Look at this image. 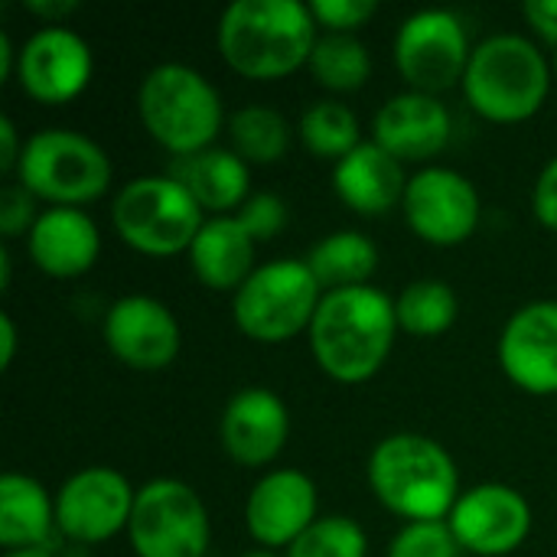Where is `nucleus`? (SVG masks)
Returning <instances> with one entry per match:
<instances>
[{"label": "nucleus", "mask_w": 557, "mask_h": 557, "mask_svg": "<svg viewBox=\"0 0 557 557\" xmlns=\"http://www.w3.org/2000/svg\"><path fill=\"white\" fill-rule=\"evenodd\" d=\"M3 557H52L49 545H39V548H20V552H3Z\"/></svg>", "instance_id": "obj_41"}, {"label": "nucleus", "mask_w": 557, "mask_h": 557, "mask_svg": "<svg viewBox=\"0 0 557 557\" xmlns=\"http://www.w3.org/2000/svg\"><path fill=\"white\" fill-rule=\"evenodd\" d=\"M375 0H313L310 13L326 33H356L375 16Z\"/></svg>", "instance_id": "obj_32"}, {"label": "nucleus", "mask_w": 557, "mask_h": 557, "mask_svg": "<svg viewBox=\"0 0 557 557\" xmlns=\"http://www.w3.org/2000/svg\"><path fill=\"white\" fill-rule=\"evenodd\" d=\"M0 287L7 290L10 287V251L0 248Z\"/></svg>", "instance_id": "obj_42"}, {"label": "nucleus", "mask_w": 557, "mask_h": 557, "mask_svg": "<svg viewBox=\"0 0 557 557\" xmlns=\"http://www.w3.org/2000/svg\"><path fill=\"white\" fill-rule=\"evenodd\" d=\"M499 366L529 395H557V300L519 307L499 336Z\"/></svg>", "instance_id": "obj_17"}, {"label": "nucleus", "mask_w": 557, "mask_h": 557, "mask_svg": "<svg viewBox=\"0 0 557 557\" xmlns=\"http://www.w3.org/2000/svg\"><path fill=\"white\" fill-rule=\"evenodd\" d=\"M467 26L450 10H418L395 33V62L411 91L441 95L463 82L470 65Z\"/></svg>", "instance_id": "obj_10"}, {"label": "nucleus", "mask_w": 557, "mask_h": 557, "mask_svg": "<svg viewBox=\"0 0 557 557\" xmlns=\"http://www.w3.org/2000/svg\"><path fill=\"white\" fill-rule=\"evenodd\" d=\"M401 212L421 242L454 248L463 245L480 225V193L450 166H424L408 180Z\"/></svg>", "instance_id": "obj_11"}, {"label": "nucleus", "mask_w": 557, "mask_h": 557, "mask_svg": "<svg viewBox=\"0 0 557 557\" xmlns=\"http://www.w3.org/2000/svg\"><path fill=\"white\" fill-rule=\"evenodd\" d=\"M55 525V503L49 493L23 473H3L0 480V545L7 552L49 545Z\"/></svg>", "instance_id": "obj_24"}, {"label": "nucleus", "mask_w": 557, "mask_h": 557, "mask_svg": "<svg viewBox=\"0 0 557 557\" xmlns=\"http://www.w3.org/2000/svg\"><path fill=\"white\" fill-rule=\"evenodd\" d=\"M395 333V300L369 284L326 290L307 330L317 366L343 385L369 382L392 356Z\"/></svg>", "instance_id": "obj_1"}, {"label": "nucleus", "mask_w": 557, "mask_h": 557, "mask_svg": "<svg viewBox=\"0 0 557 557\" xmlns=\"http://www.w3.org/2000/svg\"><path fill=\"white\" fill-rule=\"evenodd\" d=\"M532 209L545 228L557 232V157H552L545 163V170L539 173V183L532 193Z\"/></svg>", "instance_id": "obj_35"}, {"label": "nucleus", "mask_w": 557, "mask_h": 557, "mask_svg": "<svg viewBox=\"0 0 557 557\" xmlns=\"http://www.w3.org/2000/svg\"><path fill=\"white\" fill-rule=\"evenodd\" d=\"M323 287L304 258H277L261 264L232 300L235 326L264 346H277L310 330Z\"/></svg>", "instance_id": "obj_8"}, {"label": "nucleus", "mask_w": 557, "mask_h": 557, "mask_svg": "<svg viewBox=\"0 0 557 557\" xmlns=\"http://www.w3.org/2000/svg\"><path fill=\"white\" fill-rule=\"evenodd\" d=\"M460 552L447 522H408L392 539L388 557H460Z\"/></svg>", "instance_id": "obj_31"}, {"label": "nucleus", "mask_w": 557, "mask_h": 557, "mask_svg": "<svg viewBox=\"0 0 557 557\" xmlns=\"http://www.w3.org/2000/svg\"><path fill=\"white\" fill-rule=\"evenodd\" d=\"M307 65L313 78L330 91H356L372 75L369 46L356 33H323Z\"/></svg>", "instance_id": "obj_28"}, {"label": "nucleus", "mask_w": 557, "mask_h": 557, "mask_svg": "<svg viewBox=\"0 0 557 557\" xmlns=\"http://www.w3.org/2000/svg\"><path fill=\"white\" fill-rule=\"evenodd\" d=\"M137 490L114 467H85L55 493V529L78 542L98 545L131 525Z\"/></svg>", "instance_id": "obj_12"}, {"label": "nucleus", "mask_w": 557, "mask_h": 557, "mask_svg": "<svg viewBox=\"0 0 557 557\" xmlns=\"http://www.w3.org/2000/svg\"><path fill=\"white\" fill-rule=\"evenodd\" d=\"M222 447L242 467H268L290 437V411L277 392L251 385L228 398L222 411Z\"/></svg>", "instance_id": "obj_18"}, {"label": "nucleus", "mask_w": 557, "mask_h": 557, "mask_svg": "<svg viewBox=\"0 0 557 557\" xmlns=\"http://www.w3.org/2000/svg\"><path fill=\"white\" fill-rule=\"evenodd\" d=\"M170 176H176L202 206V212L212 215H232V209H242L251 199L248 163L225 147H206L199 153L176 157Z\"/></svg>", "instance_id": "obj_23"}, {"label": "nucleus", "mask_w": 557, "mask_h": 557, "mask_svg": "<svg viewBox=\"0 0 557 557\" xmlns=\"http://www.w3.org/2000/svg\"><path fill=\"white\" fill-rule=\"evenodd\" d=\"M255 248L258 238L248 232V225L232 215H212L199 228L193 248H189V264L196 277L212 287V290H238L258 268H255Z\"/></svg>", "instance_id": "obj_22"}, {"label": "nucleus", "mask_w": 557, "mask_h": 557, "mask_svg": "<svg viewBox=\"0 0 557 557\" xmlns=\"http://www.w3.org/2000/svg\"><path fill=\"white\" fill-rule=\"evenodd\" d=\"M304 147L320 157V160H343L346 153H352L362 137H359V117L352 114L349 104L336 101V98H323V101H313L304 117H300V127H297Z\"/></svg>", "instance_id": "obj_29"}, {"label": "nucleus", "mask_w": 557, "mask_h": 557, "mask_svg": "<svg viewBox=\"0 0 557 557\" xmlns=\"http://www.w3.org/2000/svg\"><path fill=\"white\" fill-rule=\"evenodd\" d=\"M127 535L137 557H206L212 542L209 509L193 486L150 480L137 490Z\"/></svg>", "instance_id": "obj_9"}, {"label": "nucleus", "mask_w": 557, "mask_h": 557, "mask_svg": "<svg viewBox=\"0 0 557 557\" xmlns=\"http://www.w3.org/2000/svg\"><path fill=\"white\" fill-rule=\"evenodd\" d=\"M238 219L248 225V232L258 238V242H271L284 225H287V206L281 196L274 193H255L242 209H238Z\"/></svg>", "instance_id": "obj_33"}, {"label": "nucleus", "mask_w": 557, "mask_h": 557, "mask_svg": "<svg viewBox=\"0 0 557 557\" xmlns=\"http://www.w3.org/2000/svg\"><path fill=\"white\" fill-rule=\"evenodd\" d=\"M375 499L405 522H447L460 499L454 457L424 434H388L369 457Z\"/></svg>", "instance_id": "obj_3"}, {"label": "nucleus", "mask_w": 557, "mask_h": 557, "mask_svg": "<svg viewBox=\"0 0 557 557\" xmlns=\"http://www.w3.org/2000/svg\"><path fill=\"white\" fill-rule=\"evenodd\" d=\"M447 525L463 552L480 557H506L532 532V506L525 496L503 483H480L460 493Z\"/></svg>", "instance_id": "obj_13"}, {"label": "nucleus", "mask_w": 557, "mask_h": 557, "mask_svg": "<svg viewBox=\"0 0 557 557\" xmlns=\"http://www.w3.org/2000/svg\"><path fill=\"white\" fill-rule=\"evenodd\" d=\"M16 183L52 206H85L111 186L108 153L85 134L69 127H42L23 140Z\"/></svg>", "instance_id": "obj_7"}, {"label": "nucleus", "mask_w": 557, "mask_h": 557, "mask_svg": "<svg viewBox=\"0 0 557 557\" xmlns=\"http://www.w3.org/2000/svg\"><path fill=\"white\" fill-rule=\"evenodd\" d=\"M20 157H23V144H20L16 124L10 117H0V170L16 173Z\"/></svg>", "instance_id": "obj_37"}, {"label": "nucleus", "mask_w": 557, "mask_h": 557, "mask_svg": "<svg viewBox=\"0 0 557 557\" xmlns=\"http://www.w3.org/2000/svg\"><path fill=\"white\" fill-rule=\"evenodd\" d=\"M307 268L326 290L362 287L379 268V248L369 235L356 228L330 232L307 251Z\"/></svg>", "instance_id": "obj_25"}, {"label": "nucleus", "mask_w": 557, "mask_h": 557, "mask_svg": "<svg viewBox=\"0 0 557 557\" xmlns=\"http://www.w3.org/2000/svg\"><path fill=\"white\" fill-rule=\"evenodd\" d=\"M111 222L124 245L150 258L189 251L206 225L202 206L170 173H147L121 186L111 202Z\"/></svg>", "instance_id": "obj_6"}, {"label": "nucleus", "mask_w": 557, "mask_h": 557, "mask_svg": "<svg viewBox=\"0 0 557 557\" xmlns=\"http://www.w3.org/2000/svg\"><path fill=\"white\" fill-rule=\"evenodd\" d=\"M457 313H460V300H457L454 287L437 277L405 284V290L395 300L398 330L421 336V339L447 333L454 326Z\"/></svg>", "instance_id": "obj_27"}, {"label": "nucleus", "mask_w": 557, "mask_h": 557, "mask_svg": "<svg viewBox=\"0 0 557 557\" xmlns=\"http://www.w3.org/2000/svg\"><path fill=\"white\" fill-rule=\"evenodd\" d=\"M36 219H39L36 196L29 189H23L20 183H10L0 196V235L3 238H16L23 232L29 235Z\"/></svg>", "instance_id": "obj_34"}, {"label": "nucleus", "mask_w": 557, "mask_h": 557, "mask_svg": "<svg viewBox=\"0 0 557 557\" xmlns=\"http://www.w3.org/2000/svg\"><path fill=\"white\" fill-rule=\"evenodd\" d=\"M16 59H20V49H13L10 33H0V82L16 75Z\"/></svg>", "instance_id": "obj_40"}, {"label": "nucleus", "mask_w": 557, "mask_h": 557, "mask_svg": "<svg viewBox=\"0 0 557 557\" xmlns=\"http://www.w3.org/2000/svg\"><path fill=\"white\" fill-rule=\"evenodd\" d=\"M408 180L405 163L375 140H362L333 166L336 196L359 215H385L405 199Z\"/></svg>", "instance_id": "obj_21"}, {"label": "nucleus", "mask_w": 557, "mask_h": 557, "mask_svg": "<svg viewBox=\"0 0 557 557\" xmlns=\"http://www.w3.org/2000/svg\"><path fill=\"white\" fill-rule=\"evenodd\" d=\"M137 111L147 134L173 157H189L219 137L225 124L215 85L183 62L153 65L137 91Z\"/></svg>", "instance_id": "obj_5"}, {"label": "nucleus", "mask_w": 557, "mask_h": 557, "mask_svg": "<svg viewBox=\"0 0 557 557\" xmlns=\"http://www.w3.org/2000/svg\"><path fill=\"white\" fill-rule=\"evenodd\" d=\"M242 557H281L277 552H271V548H255V552H248V555Z\"/></svg>", "instance_id": "obj_43"}, {"label": "nucleus", "mask_w": 557, "mask_h": 557, "mask_svg": "<svg viewBox=\"0 0 557 557\" xmlns=\"http://www.w3.org/2000/svg\"><path fill=\"white\" fill-rule=\"evenodd\" d=\"M460 85L476 114L496 124H519L542 111L552 88V69L532 39L496 33L473 46Z\"/></svg>", "instance_id": "obj_4"}, {"label": "nucleus", "mask_w": 557, "mask_h": 557, "mask_svg": "<svg viewBox=\"0 0 557 557\" xmlns=\"http://www.w3.org/2000/svg\"><path fill=\"white\" fill-rule=\"evenodd\" d=\"M26 10L49 20V26H62V20L78 10V0H26Z\"/></svg>", "instance_id": "obj_38"}, {"label": "nucleus", "mask_w": 557, "mask_h": 557, "mask_svg": "<svg viewBox=\"0 0 557 557\" xmlns=\"http://www.w3.org/2000/svg\"><path fill=\"white\" fill-rule=\"evenodd\" d=\"M555 72H557V52H555Z\"/></svg>", "instance_id": "obj_44"}, {"label": "nucleus", "mask_w": 557, "mask_h": 557, "mask_svg": "<svg viewBox=\"0 0 557 557\" xmlns=\"http://www.w3.org/2000/svg\"><path fill=\"white\" fill-rule=\"evenodd\" d=\"M317 483L304 470H271L264 473L245 503L248 535L261 548H290L320 516H317Z\"/></svg>", "instance_id": "obj_16"}, {"label": "nucleus", "mask_w": 557, "mask_h": 557, "mask_svg": "<svg viewBox=\"0 0 557 557\" xmlns=\"http://www.w3.org/2000/svg\"><path fill=\"white\" fill-rule=\"evenodd\" d=\"M101 330L111 356L137 372H160L173 366L183 346L173 310L147 294H127L114 300L104 313Z\"/></svg>", "instance_id": "obj_15"}, {"label": "nucleus", "mask_w": 557, "mask_h": 557, "mask_svg": "<svg viewBox=\"0 0 557 557\" xmlns=\"http://www.w3.org/2000/svg\"><path fill=\"white\" fill-rule=\"evenodd\" d=\"M91 72V49L69 26H42L20 46L16 82L39 104H65L78 98L88 88Z\"/></svg>", "instance_id": "obj_14"}, {"label": "nucleus", "mask_w": 557, "mask_h": 557, "mask_svg": "<svg viewBox=\"0 0 557 557\" xmlns=\"http://www.w3.org/2000/svg\"><path fill=\"white\" fill-rule=\"evenodd\" d=\"M228 137L245 163L271 166L290 147V121L271 104H245L228 117Z\"/></svg>", "instance_id": "obj_26"}, {"label": "nucleus", "mask_w": 557, "mask_h": 557, "mask_svg": "<svg viewBox=\"0 0 557 557\" xmlns=\"http://www.w3.org/2000/svg\"><path fill=\"white\" fill-rule=\"evenodd\" d=\"M317 20L304 0H235L219 20V52L228 69L274 82L310 62Z\"/></svg>", "instance_id": "obj_2"}, {"label": "nucleus", "mask_w": 557, "mask_h": 557, "mask_svg": "<svg viewBox=\"0 0 557 557\" xmlns=\"http://www.w3.org/2000/svg\"><path fill=\"white\" fill-rule=\"evenodd\" d=\"M33 264L49 277H78L95 268L101 255V232L85 209L49 206L26 235Z\"/></svg>", "instance_id": "obj_20"}, {"label": "nucleus", "mask_w": 557, "mask_h": 557, "mask_svg": "<svg viewBox=\"0 0 557 557\" xmlns=\"http://www.w3.org/2000/svg\"><path fill=\"white\" fill-rule=\"evenodd\" d=\"M450 111L437 95L401 91L392 95L375 114V144L385 147L401 163H421L437 157L450 140Z\"/></svg>", "instance_id": "obj_19"}, {"label": "nucleus", "mask_w": 557, "mask_h": 557, "mask_svg": "<svg viewBox=\"0 0 557 557\" xmlns=\"http://www.w3.org/2000/svg\"><path fill=\"white\" fill-rule=\"evenodd\" d=\"M522 13L542 39L557 46V0H525Z\"/></svg>", "instance_id": "obj_36"}, {"label": "nucleus", "mask_w": 557, "mask_h": 557, "mask_svg": "<svg viewBox=\"0 0 557 557\" xmlns=\"http://www.w3.org/2000/svg\"><path fill=\"white\" fill-rule=\"evenodd\" d=\"M16 356V323L10 313H0V369H10Z\"/></svg>", "instance_id": "obj_39"}, {"label": "nucleus", "mask_w": 557, "mask_h": 557, "mask_svg": "<svg viewBox=\"0 0 557 557\" xmlns=\"http://www.w3.org/2000/svg\"><path fill=\"white\" fill-rule=\"evenodd\" d=\"M369 539L362 525L349 516H323L317 519L290 548L287 557H366Z\"/></svg>", "instance_id": "obj_30"}]
</instances>
